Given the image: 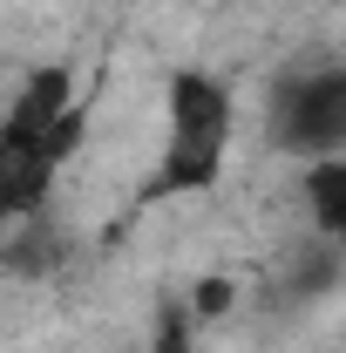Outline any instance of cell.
Listing matches in <instances>:
<instances>
[{
  "label": "cell",
  "instance_id": "cell-1",
  "mask_svg": "<svg viewBox=\"0 0 346 353\" xmlns=\"http://www.w3.org/2000/svg\"><path fill=\"white\" fill-rule=\"evenodd\" d=\"M272 143L292 157H346V68H292L272 88Z\"/></svg>",
  "mask_w": 346,
  "mask_h": 353
},
{
  "label": "cell",
  "instance_id": "cell-2",
  "mask_svg": "<svg viewBox=\"0 0 346 353\" xmlns=\"http://www.w3.org/2000/svg\"><path fill=\"white\" fill-rule=\"evenodd\" d=\"M163 123L176 143H231V88L211 68H176L163 88Z\"/></svg>",
  "mask_w": 346,
  "mask_h": 353
},
{
  "label": "cell",
  "instance_id": "cell-3",
  "mask_svg": "<svg viewBox=\"0 0 346 353\" xmlns=\"http://www.w3.org/2000/svg\"><path fill=\"white\" fill-rule=\"evenodd\" d=\"M68 102H75V75H68L61 61H48V68H34L28 82L14 88V102L0 109V136H14V143H41V136L68 116Z\"/></svg>",
  "mask_w": 346,
  "mask_h": 353
},
{
  "label": "cell",
  "instance_id": "cell-4",
  "mask_svg": "<svg viewBox=\"0 0 346 353\" xmlns=\"http://www.w3.org/2000/svg\"><path fill=\"white\" fill-rule=\"evenodd\" d=\"M61 265H68V231H61V224H48L41 211L0 224V272H7V279L48 285V279H61Z\"/></svg>",
  "mask_w": 346,
  "mask_h": 353
},
{
  "label": "cell",
  "instance_id": "cell-5",
  "mask_svg": "<svg viewBox=\"0 0 346 353\" xmlns=\"http://www.w3.org/2000/svg\"><path fill=\"white\" fill-rule=\"evenodd\" d=\"M48 190H54V163H48L34 143L0 136V224L34 218V211L48 204Z\"/></svg>",
  "mask_w": 346,
  "mask_h": 353
},
{
  "label": "cell",
  "instance_id": "cell-6",
  "mask_svg": "<svg viewBox=\"0 0 346 353\" xmlns=\"http://www.w3.org/2000/svg\"><path fill=\"white\" fill-rule=\"evenodd\" d=\"M224 170V143H176L163 136L156 170L143 176V197H183V190H211Z\"/></svg>",
  "mask_w": 346,
  "mask_h": 353
},
{
  "label": "cell",
  "instance_id": "cell-7",
  "mask_svg": "<svg viewBox=\"0 0 346 353\" xmlns=\"http://www.w3.org/2000/svg\"><path fill=\"white\" fill-rule=\"evenodd\" d=\"M305 211L319 224V238L346 252V157H319L312 163V176H305Z\"/></svg>",
  "mask_w": 346,
  "mask_h": 353
},
{
  "label": "cell",
  "instance_id": "cell-8",
  "mask_svg": "<svg viewBox=\"0 0 346 353\" xmlns=\"http://www.w3.org/2000/svg\"><path fill=\"white\" fill-rule=\"evenodd\" d=\"M238 292H245V279H238V272H224V265H211V272H197V279H190L183 312L197 319V333H204V326H224V319L238 312Z\"/></svg>",
  "mask_w": 346,
  "mask_h": 353
},
{
  "label": "cell",
  "instance_id": "cell-9",
  "mask_svg": "<svg viewBox=\"0 0 346 353\" xmlns=\"http://www.w3.org/2000/svg\"><path fill=\"white\" fill-rule=\"evenodd\" d=\"M143 353H204L197 347V319L183 312V299H156V319H150Z\"/></svg>",
  "mask_w": 346,
  "mask_h": 353
},
{
  "label": "cell",
  "instance_id": "cell-10",
  "mask_svg": "<svg viewBox=\"0 0 346 353\" xmlns=\"http://www.w3.org/2000/svg\"><path fill=\"white\" fill-rule=\"evenodd\" d=\"M123 353H143V347H123Z\"/></svg>",
  "mask_w": 346,
  "mask_h": 353
}]
</instances>
